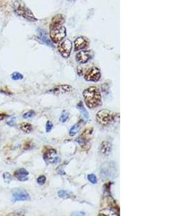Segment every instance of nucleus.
Masks as SVG:
<instances>
[{"label": "nucleus", "instance_id": "obj_24", "mask_svg": "<svg viewBox=\"0 0 192 216\" xmlns=\"http://www.w3.org/2000/svg\"><path fill=\"white\" fill-rule=\"evenodd\" d=\"M11 78L12 79H13V80L15 81L20 80V79H23V75L19 73V72H14V73L12 74Z\"/></svg>", "mask_w": 192, "mask_h": 216}, {"label": "nucleus", "instance_id": "obj_1", "mask_svg": "<svg viewBox=\"0 0 192 216\" xmlns=\"http://www.w3.org/2000/svg\"><path fill=\"white\" fill-rule=\"evenodd\" d=\"M83 96L85 103L89 108L98 107L102 103L101 94L96 87L91 86L84 91Z\"/></svg>", "mask_w": 192, "mask_h": 216}, {"label": "nucleus", "instance_id": "obj_22", "mask_svg": "<svg viewBox=\"0 0 192 216\" xmlns=\"http://www.w3.org/2000/svg\"><path fill=\"white\" fill-rule=\"evenodd\" d=\"M100 215H117V214H114V212H113L112 210L109 209H104L99 212Z\"/></svg>", "mask_w": 192, "mask_h": 216}, {"label": "nucleus", "instance_id": "obj_17", "mask_svg": "<svg viewBox=\"0 0 192 216\" xmlns=\"http://www.w3.org/2000/svg\"><path fill=\"white\" fill-rule=\"evenodd\" d=\"M20 130L25 133H30L33 131V125L28 122H22L19 125Z\"/></svg>", "mask_w": 192, "mask_h": 216}, {"label": "nucleus", "instance_id": "obj_10", "mask_svg": "<svg viewBox=\"0 0 192 216\" xmlns=\"http://www.w3.org/2000/svg\"><path fill=\"white\" fill-rule=\"evenodd\" d=\"M92 132H93L92 129L85 130L81 133V135L79 136V138H78V139H76V140L80 144L81 146L86 145V144H87L88 142H89V140H90L91 135H92Z\"/></svg>", "mask_w": 192, "mask_h": 216}, {"label": "nucleus", "instance_id": "obj_12", "mask_svg": "<svg viewBox=\"0 0 192 216\" xmlns=\"http://www.w3.org/2000/svg\"><path fill=\"white\" fill-rule=\"evenodd\" d=\"M28 175L29 172L25 169H19L15 172V176L16 179L19 181L25 182L28 179Z\"/></svg>", "mask_w": 192, "mask_h": 216}, {"label": "nucleus", "instance_id": "obj_3", "mask_svg": "<svg viewBox=\"0 0 192 216\" xmlns=\"http://www.w3.org/2000/svg\"><path fill=\"white\" fill-rule=\"evenodd\" d=\"M117 169L114 162H105L100 167V175L103 180L114 179L117 176Z\"/></svg>", "mask_w": 192, "mask_h": 216}, {"label": "nucleus", "instance_id": "obj_14", "mask_svg": "<svg viewBox=\"0 0 192 216\" xmlns=\"http://www.w3.org/2000/svg\"><path fill=\"white\" fill-rule=\"evenodd\" d=\"M111 151H112V146L110 143H109L108 141L102 142L101 147H100V151L102 154L105 156H107L110 154Z\"/></svg>", "mask_w": 192, "mask_h": 216}, {"label": "nucleus", "instance_id": "obj_6", "mask_svg": "<svg viewBox=\"0 0 192 216\" xmlns=\"http://www.w3.org/2000/svg\"><path fill=\"white\" fill-rule=\"evenodd\" d=\"M71 49H72V43L69 39H66L61 42L58 46V50L61 54L62 56L65 58L69 57L71 53Z\"/></svg>", "mask_w": 192, "mask_h": 216}, {"label": "nucleus", "instance_id": "obj_29", "mask_svg": "<svg viewBox=\"0 0 192 216\" xmlns=\"http://www.w3.org/2000/svg\"><path fill=\"white\" fill-rule=\"evenodd\" d=\"M53 123H52V122L50 121V120H48V121L47 122V123H46V132L47 133L51 132V130L53 129Z\"/></svg>", "mask_w": 192, "mask_h": 216}, {"label": "nucleus", "instance_id": "obj_21", "mask_svg": "<svg viewBox=\"0 0 192 216\" xmlns=\"http://www.w3.org/2000/svg\"><path fill=\"white\" fill-rule=\"evenodd\" d=\"M39 35L40 36L41 40H43V41L45 43H46L47 45H49V46H52V43H51V41L49 40V39L47 38L46 32L40 30V31H39Z\"/></svg>", "mask_w": 192, "mask_h": 216}, {"label": "nucleus", "instance_id": "obj_30", "mask_svg": "<svg viewBox=\"0 0 192 216\" xmlns=\"http://www.w3.org/2000/svg\"><path fill=\"white\" fill-rule=\"evenodd\" d=\"M6 124L10 127H13L16 125V118H12L11 120H10L9 121H7L6 122Z\"/></svg>", "mask_w": 192, "mask_h": 216}, {"label": "nucleus", "instance_id": "obj_7", "mask_svg": "<svg viewBox=\"0 0 192 216\" xmlns=\"http://www.w3.org/2000/svg\"><path fill=\"white\" fill-rule=\"evenodd\" d=\"M84 78L89 82H98L101 78V72L96 67L90 68L86 73Z\"/></svg>", "mask_w": 192, "mask_h": 216}, {"label": "nucleus", "instance_id": "obj_11", "mask_svg": "<svg viewBox=\"0 0 192 216\" xmlns=\"http://www.w3.org/2000/svg\"><path fill=\"white\" fill-rule=\"evenodd\" d=\"M91 55L90 51H88V50H82V51L78 52L76 56V61L80 64L87 63L91 58Z\"/></svg>", "mask_w": 192, "mask_h": 216}, {"label": "nucleus", "instance_id": "obj_19", "mask_svg": "<svg viewBox=\"0 0 192 216\" xmlns=\"http://www.w3.org/2000/svg\"><path fill=\"white\" fill-rule=\"evenodd\" d=\"M58 195L59 197L64 198V199H67V198H72L73 197V194H71V192H68L66 190H60L58 191Z\"/></svg>", "mask_w": 192, "mask_h": 216}, {"label": "nucleus", "instance_id": "obj_27", "mask_svg": "<svg viewBox=\"0 0 192 216\" xmlns=\"http://www.w3.org/2000/svg\"><path fill=\"white\" fill-rule=\"evenodd\" d=\"M35 111L30 110L29 112H27L25 113V114H23L22 117H23V118H25V119H29V118H33V117L35 116Z\"/></svg>", "mask_w": 192, "mask_h": 216}, {"label": "nucleus", "instance_id": "obj_15", "mask_svg": "<svg viewBox=\"0 0 192 216\" xmlns=\"http://www.w3.org/2000/svg\"><path fill=\"white\" fill-rule=\"evenodd\" d=\"M71 89V87L69 85H61L55 87L54 89L50 90L49 92L53 94H59V93H64L66 92H69Z\"/></svg>", "mask_w": 192, "mask_h": 216}, {"label": "nucleus", "instance_id": "obj_23", "mask_svg": "<svg viewBox=\"0 0 192 216\" xmlns=\"http://www.w3.org/2000/svg\"><path fill=\"white\" fill-rule=\"evenodd\" d=\"M69 114L67 111H63L62 114L60 117V119H59V121L61 122H65L69 118Z\"/></svg>", "mask_w": 192, "mask_h": 216}, {"label": "nucleus", "instance_id": "obj_2", "mask_svg": "<svg viewBox=\"0 0 192 216\" xmlns=\"http://www.w3.org/2000/svg\"><path fill=\"white\" fill-rule=\"evenodd\" d=\"M13 10L16 14L28 20L30 22L37 21V19L35 17L31 10L22 2L16 1L13 4Z\"/></svg>", "mask_w": 192, "mask_h": 216}, {"label": "nucleus", "instance_id": "obj_9", "mask_svg": "<svg viewBox=\"0 0 192 216\" xmlns=\"http://www.w3.org/2000/svg\"><path fill=\"white\" fill-rule=\"evenodd\" d=\"M12 198L14 202L25 201L30 199V195L25 190H17L12 194Z\"/></svg>", "mask_w": 192, "mask_h": 216}, {"label": "nucleus", "instance_id": "obj_28", "mask_svg": "<svg viewBox=\"0 0 192 216\" xmlns=\"http://www.w3.org/2000/svg\"><path fill=\"white\" fill-rule=\"evenodd\" d=\"M37 183L39 184H40V185L44 184L46 183V177L43 175H41V176H39L38 178H37Z\"/></svg>", "mask_w": 192, "mask_h": 216}, {"label": "nucleus", "instance_id": "obj_20", "mask_svg": "<svg viewBox=\"0 0 192 216\" xmlns=\"http://www.w3.org/2000/svg\"><path fill=\"white\" fill-rule=\"evenodd\" d=\"M80 128H81V125L79 123L75 124V125H73L72 128H71V130H70V131H69L70 136H74L75 135H76V133L78 132V131H79Z\"/></svg>", "mask_w": 192, "mask_h": 216}, {"label": "nucleus", "instance_id": "obj_25", "mask_svg": "<svg viewBox=\"0 0 192 216\" xmlns=\"http://www.w3.org/2000/svg\"><path fill=\"white\" fill-rule=\"evenodd\" d=\"M3 178H4V180L5 182L7 183V184H10V182H11V181L12 179V175L9 172L4 173V174H3Z\"/></svg>", "mask_w": 192, "mask_h": 216}, {"label": "nucleus", "instance_id": "obj_16", "mask_svg": "<svg viewBox=\"0 0 192 216\" xmlns=\"http://www.w3.org/2000/svg\"><path fill=\"white\" fill-rule=\"evenodd\" d=\"M64 18L61 14H58V15L55 16L53 18L51 22V26H58V25H61L64 22Z\"/></svg>", "mask_w": 192, "mask_h": 216}, {"label": "nucleus", "instance_id": "obj_32", "mask_svg": "<svg viewBox=\"0 0 192 216\" xmlns=\"http://www.w3.org/2000/svg\"><path fill=\"white\" fill-rule=\"evenodd\" d=\"M8 117H9L8 115L4 114V113H0V121H1V120H4L5 118H8Z\"/></svg>", "mask_w": 192, "mask_h": 216}, {"label": "nucleus", "instance_id": "obj_5", "mask_svg": "<svg viewBox=\"0 0 192 216\" xmlns=\"http://www.w3.org/2000/svg\"><path fill=\"white\" fill-rule=\"evenodd\" d=\"M96 120L101 125H106L114 120V114L108 110H102L96 114Z\"/></svg>", "mask_w": 192, "mask_h": 216}, {"label": "nucleus", "instance_id": "obj_26", "mask_svg": "<svg viewBox=\"0 0 192 216\" xmlns=\"http://www.w3.org/2000/svg\"><path fill=\"white\" fill-rule=\"evenodd\" d=\"M88 178V180H89V182L91 184H96V183H97V179H96V176L94 175V174H89L87 176Z\"/></svg>", "mask_w": 192, "mask_h": 216}, {"label": "nucleus", "instance_id": "obj_18", "mask_svg": "<svg viewBox=\"0 0 192 216\" xmlns=\"http://www.w3.org/2000/svg\"><path fill=\"white\" fill-rule=\"evenodd\" d=\"M77 108L79 110V111L81 112V113L82 115H83V117L85 119L89 118V113H88L87 110L85 109V107H84V104L81 102H80L79 103L77 104Z\"/></svg>", "mask_w": 192, "mask_h": 216}, {"label": "nucleus", "instance_id": "obj_8", "mask_svg": "<svg viewBox=\"0 0 192 216\" xmlns=\"http://www.w3.org/2000/svg\"><path fill=\"white\" fill-rule=\"evenodd\" d=\"M44 159L50 164H56L60 161L57 151L55 149H49L44 154Z\"/></svg>", "mask_w": 192, "mask_h": 216}, {"label": "nucleus", "instance_id": "obj_4", "mask_svg": "<svg viewBox=\"0 0 192 216\" xmlns=\"http://www.w3.org/2000/svg\"><path fill=\"white\" fill-rule=\"evenodd\" d=\"M66 35V29L61 25L51 26L50 36L54 43H60L65 38Z\"/></svg>", "mask_w": 192, "mask_h": 216}, {"label": "nucleus", "instance_id": "obj_31", "mask_svg": "<svg viewBox=\"0 0 192 216\" xmlns=\"http://www.w3.org/2000/svg\"><path fill=\"white\" fill-rule=\"evenodd\" d=\"M25 214V211L23 210H17V211L12 212V213L10 214V215H23Z\"/></svg>", "mask_w": 192, "mask_h": 216}, {"label": "nucleus", "instance_id": "obj_13", "mask_svg": "<svg viewBox=\"0 0 192 216\" xmlns=\"http://www.w3.org/2000/svg\"><path fill=\"white\" fill-rule=\"evenodd\" d=\"M87 41L86 40L85 38L83 37H78L75 40V50H78L81 49H83L87 46Z\"/></svg>", "mask_w": 192, "mask_h": 216}]
</instances>
